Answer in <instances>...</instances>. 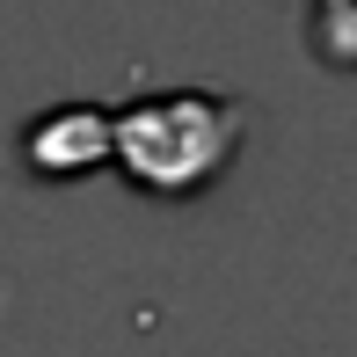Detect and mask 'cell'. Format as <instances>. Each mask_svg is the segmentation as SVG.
<instances>
[{"instance_id":"obj_1","label":"cell","mask_w":357,"mask_h":357,"mask_svg":"<svg viewBox=\"0 0 357 357\" xmlns=\"http://www.w3.org/2000/svg\"><path fill=\"white\" fill-rule=\"evenodd\" d=\"M241 153V102L212 88H160L117 109V168L146 197H197Z\"/></svg>"},{"instance_id":"obj_2","label":"cell","mask_w":357,"mask_h":357,"mask_svg":"<svg viewBox=\"0 0 357 357\" xmlns=\"http://www.w3.org/2000/svg\"><path fill=\"white\" fill-rule=\"evenodd\" d=\"M117 160V109L102 102H59L22 124V168L37 183H80Z\"/></svg>"}]
</instances>
